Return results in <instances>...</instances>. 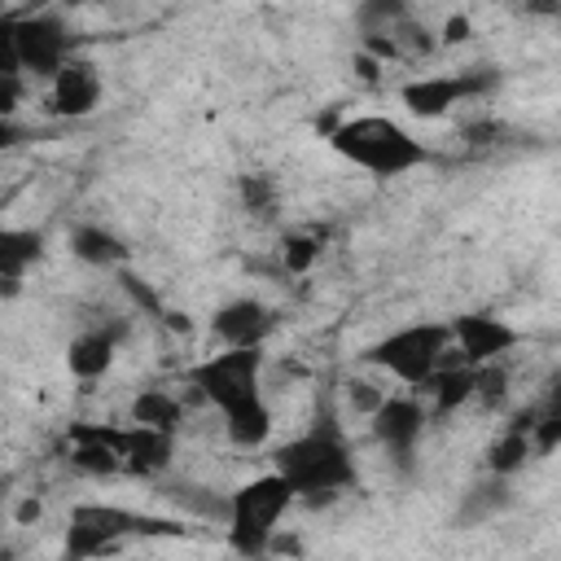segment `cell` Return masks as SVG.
I'll use <instances>...</instances> for the list:
<instances>
[{
    "label": "cell",
    "mask_w": 561,
    "mask_h": 561,
    "mask_svg": "<svg viewBox=\"0 0 561 561\" xmlns=\"http://www.w3.org/2000/svg\"><path fill=\"white\" fill-rule=\"evenodd\" d=\"M188 386L219 408L224 434L237 447H263L272 438V408L263 399V346H224L188 368Z\"/></svg>",
    "instance_id": "1"
},
{
    "label": "cell",
    "mask_w": 561,
    "mask_h": 561,
    "mask_svg": "<svg viewBox=\"0 0 561 561\" xmlns=\"http://www.w3.org/2000/svg\"><path fill=\"white\" fill-rule=\"evenodd\" d=\"M272 469H280L294 486L298 500H333L342 491L355 486L359 469H355V451L346 443V434L337 430V421H320L307 434L289 438L276 447Z\"/></svg>",
    "instance_id": "2"
},
{
    "label": "cell",
    "mask_w": 561,
    "mask_h": 561,
    "mask_svg": "<svg viewBox=\"0 0 561 561\" xmlns=\"http://www.w3.org/2000/svg\"><path fill=\"white\" fill-rule=\"evenodd\" d=\"M324 136L342 162H351L368 175H381V180L416 171L430 162V149L390 114H355V118L333 123Z\"/></svg>",
    "instance_id": "3"
},
{
    "label": "cell",
    "mask_w": 561,
    "mask_h": 561,
    "mask_svg": "<svg viewBox=\"0 0 561 561\" xmlns=\"http://www.w3.org/2000/svg\"><path fill=\"white\" fill-rule=\"evenodd\" d=\"M294 486L280 469L272 473H259L250 482H241L232 495H228V548L241 552V557H263L272 552L276 543V526L280 517L294 508Z\"/></svg>",
    "instance_id": "4"
},
{
    "label": "cell",
    "mask_w": 561,
    "mask_h": 561,
    "mask_svg": "<svg viewBox=\"0 0 561 561\" xmlns=\"http://www.w3.org/2000/svg\"><path fill=\"white\" fill-rule=\"evenodd\" d=\"M149 535L171 539V535H184V526L171 517H149L136 508H123V504L88 500V504L70 508L66 557H105V552H118L127 539H149Z\"/></svg>",
    "instance_id": "5"
},
{
    "label": "cell",
    "mask_w": 561,
    "mask_h": 561,
    "mask_svg": "<svg viewBox=\"0 0 561 561\" xmlns=\"http://www.w3.org/2000/svg\"><path fill=\"white\" fill-rule=\"evenodd\" d=\"M447 355H451V324L416 320V324H403V329H390L386 337H377L364 351V364L390 373L408 390H425L434 381V373L447 364Z\"/></svg>",
    "instance_id": "6"
},
{
    "label": "cell",
    "mask_w": 561,
    "mask_h": 561,
    "mask_svg": "<svg viewBox=\"0 0 561 561\" xmlns=\"http://www.w3.org/2000/svg\"><path fill=\"white\" fill-rule=\"evenodd\" d=\"M0 44L13 48L22 75H35V79H53L75 57L70 26L61 13H4Z\"/></svg>",
    "instance_id": "7"
},
{
    "label": "cell",
    "mask_w": 561,
    "mask_h": 561,
    "mask_svg": "<svg viewBox=\"0 0 561 561\" xmlns=\"http://www.w3.org/2000/svg\"><path fill=\"white\" fill-rule=\"evenodd\" d=\"M491 88H495V75L478 66V70H456V75H421V79H408L399 88V101L416 118H443L460 101H478Z\"/></svg>",
    "instance_id": "8"
},
{
    "label": "cell",
    "mask_w": 561,
    "mask_h": 561,
    "mask_svg": "<svg viewBox=\"0 0 561 561\" xmlns=\"http://www.w3.org/2000/svg\"><path fill=\"white\" fill-rule=\"evenodd\" d=\"M522 342V329H513L504 316L491 311H465L451 320V346L465 364H495Z\"/></svg>",
    "instance_id": "9"
},
{
    "label": "cell",
    "mask_w": 561,
    "mask_h": 561,
    "mask_svg": "<svg viewBox=\"0 0 561 561\" xmlns=\"http://www.w3.org/2000/svg\"><path fill=\"white\" fill-rule=\"evenodd\" d=\"M425 421H430V412H425V403L412 399V394H386V399L377 403V412L368 416L377 443H381L399 465L412 460V451H416V443H421V434H425Z\"/></svg>",
    "instance_id": "10"
},
{
    "label": "cell",
    "mask_w": 561,
    "mask_h": 561,
    "mask_svg": "<svg viewBox=\"0 0 561 561\" xmlns=\"http://www.w3.org/2000/svg\"><path fill=\"white\" fill-rule=\"evenodd\" d=\"M70 443V465L88 478H110V473H127L123 469V425H96V421H79L66 434Z\"/></svg>",
    "instance_id": "11"
},
{
    "label": "cell",
    "mask_w": 561,
    "mask_h": 561,
    "mask_svg": "<svg viewBox=\"0 0 561 561\" xmlns=\"http://www.w3.org/2000/svg\"><path fill=\"white\" fill-rule=\"evenodd\" d=\"M101 105V70L88 57H70L48 79V110L57 118H88Z\"/></svg>",
    "instance_id": "12"
},
{
    "label": "cell",
    "mask_w": 561,
    "mask_h": 561,
    "mask_svg": "<svg viewBox=\"0 0 561 561\" xmlns=\"http://www.w3.org/2000/svg\"><path fill=\"white\" fill-rule=\"evenodd\" d=\"M276 316L267 302L259 298H228L215 316H210V333L224 342V346H263L267 333H272Z\"/></svg>",
    "instance_id": "13"
},
{
    "label": "cell",
    "mask_w": 561,
    "mask_h": 561,
    "mask_svg": "<svg viewBox=\"0 0 561 561\" xmlns=\"http://www.w3.org/2000/svg\"><path fill=\"white\" fill-rule=\"evenodd\" d=\"M175 460V434L171 430H153V425H123V469L136 478H158L167 473Z\"/></svg>",
    "instance_id": "14"
},
{
    "label": "cell",
    "mask_w": 561,
    "mask_h": 561,
    "mask_svg": "<svg viewBox=\"0 0 561 561\" xmlns=\"http://www.w3.org/2000/svg\"><path fill=\"white\" fill-rule=\"evenodd\" d=\"M118 337H123L118 324H114V329H83V333H75L70 346H66V368H70V377H79V381L105 377V373L114 368Z\"/></svg>",
    "instance_id": "15"
},
{
    "label": "cell",
    "mask_w": 561,
    "mask_h": 561,
    "mask_svg": "<svg viewBox=\"0 0 561 561\" xmlns=\"http://www.w3.org/2000/svg\"><path fill=\"white\" fill-rule=\"evenodd\" d=\"M530 456H535V438H530V408H526V412H517V416L495 434V443L486 447V469H491L495 478H513Z\"/></svg>",
    "instance_id": "16"
},
{
    "label": "cell",
    "mask_w": 561,
    "mask_h": 561,
    "mask_svg": "<svg viewBox=\"0 0 561 561\" xmlns=\"http://www.w3.org/2000/svg\"><path fill=\"white\" fill-rule=\"evenodd\" d=\"M39 250H44V237L35 228H4L0 232V289H4V298H13L22 289V276L39 259Z\"/></svg>",
    "instance_id": "17"
},
{
    "label": "cell",
    "mask_w": 561,
    "mask_h": 561,
    "mask_svg": "<svg viewBox=\"0 0 561 561\" xmlns=\"http://www.w3.org/2000/svg\"><path fill=\"white\" fill-rule=\"evenodd\" d=\"M473 386H478V368L456 355V359H447V364L434 373V381L425 386V394L434 399V412L447 416V412H456L460 403L473 399Z\"/></svg>",
    "instance_id": "18"
},
{
    "label": "cell",
    "mask_w": 561,
    "mask_h": 561,
    "mask_svg": "<svg viewBox=\"0 0 561 561\" xmlns=\"http://www.w3.org/2000/svg\"><path fill=\"white\" fill-rule=\"evenodd\" d=\"M70 254L83 259L88 267H118L127 259V245L110 228H101V224H79L70 232Z\"/></svg>",
    "instance_id": "19"
},
{
    "label": "cell",
    "mask_w": 561,
    "mask_h": 561,
    "mask_svg": "<svg viewBox=\"0 0 561 561\" xmlns=\"http://www.w3.org/2000/svg\"><path fill=\"white\" fill-rule=\"evenodd\" d=\"M530 438H535V456H548L561 447V381H552L548 394L530 403Z\"/></svg>",
    "instance_id": "20"
},
{
    "label": "cell",
    "mask_w": 561,
    "mask_h": 561,
    "mask_svg": "<svg viewBox=\"0 0 561 561\" xmlns=\"http://www.w3.org/2000/svg\"><path fill=\"white\" fill-rule=\"evenodd\" d=\"M131 421H140V425H153V430H180V421H184V403L171 394V390H140L136 399H131Z\"/></svg>",
    "instance_id": "21"
},
{
    "label": "cell",
    "mask_w": 561,
    "mask_h": 561,
    "mask_svg": "<svg viewBox=\"0 0 561 561\" xmlns=\"http://www.w3.org/2000/svg\"><path fill=\"white\" fill-rule=\"evenodd\" d=\"M412 18L408 0H359L355 4V26L359 35H394Z\"/></svg>",
    "instance_id": "22"
},
{
    "label": "cell",
    "mask_w": 561,
    "mask_h": 561,
    "mask_svg": "<svg viewBox=\"0 0 561 561\" xmlns=\"http://www.w3.org/2000/svg\"><path fill=\"white\" fill-rule=\"evenodd\" d=\"M324 241V232L320 228H298V232H289L285 241H280V267L289 272V276H302V272H311L316 267V259H320V245Z\"/></svg>",
    "instance_id": "23"
},
{
    "label": "cell",
    "mask_w": 561,
    "mask_h": 561,
    "mask_svg": "<svg viewBox=\"0 0 561 561\" xmlns=\"http://www.w3.org/2000/svg\"><path fill=\"white\" fill-rule=\"evenodd\" d=\"M237 193H241V206H245L250 215H259V219H267V215L276 210V184H272V175L250 171V175L237 180Z\"/></svg>",
    "instance_id": "24"
},
{
    "label": "cell",
    "mask_w": 561,
    "mask_h": 561,
    "mask_svg": "<svg viewBox=\"0 0 561 561\" xmlns=\"http://www.w3.org/2000/svg\"><path fill=\"white\" fill-rule=\"evenodd\" d=\"M504 394H508V373H504V364H500V359H495V364H478L473 399H482L486 408H500V403H504Z\"/></svg>",
    "instance_id": "25"
},
{
    "label": "cell",
    "mask_w": 561,
    "mask_h": 561,
    "mask_svg": "<svg viewBox=\"0 0 561 561\" xmlns=\"http://www.w3.org/2000/svg\"><path fill=\"white\" fill-rule=\"evenodd\" d=\"M346 399H351L364 416H373V412H377V403L386 399V390H373L368 381H346Z\"/></svg>",
    "instance_id": "26"
},
{
    "label": "cell",
    "mask_w": 561,
    "mask_h": 561,
    "mask_svg": "<svg viewBox=\"0 0 561 561\" xmlns=\"http://www.w3.org/2000/svg\"><path fill=\"white\" fill-rule=\"evenodd\" d=\"M469 31H473V22H469L465 13H451V18L443 22V31H438V48H451V44H465V39H469Z\"/></svg>",
    "instance_id": "27"
},
{
    "label": "cell",
    "mask_w": 561,
    "mask_h": 561,
    "mask_svg": "<svg viewBox=\"0 0 561 561\" xmlns=\"http://www.w3.org/2000/svg\"><path fill=\"white\" fill-rule=\"evenodd\" d=\"M522 18H539V22H552L561 18V0H508Z\"/></svg>",
    "instance_id": "28"
},
{
    "label": "cell",
    "mask_w": 561,
    "mask_h": 561,
    "mask_svg": "<svg viewBox=\"0 0 561 561\" xmlns=\"http://www.w3.org/2000/svg\"><path fill=\"white\" fill-rule=\"evenodd\" d=\"M500 136H504V127H500V123H491V118H482V123H469V127H465V140H469V145H495Z\"/></svg>",
    "instance_id": "29"
},
{
    "label": "cell",
    "mask_w": 561,
    "mask_h": 561,
    "mask_svg": "<svg viewBox=\"0 0 561 561\" xmlns=\"http://www.w3.org/2000/svg\"><path fill=\"white\" fill-rule=\"evenodd\" d=\"M18 522H22V526L39 522V500H22V504H18Z\"/></svg>",
    "instance_id": "30"
},
{
    "label": "cell",
    "mask_w": 561,
    "mask_h": 561,
    "mask_svg": "<svg viewBox=\"0 0 561 561\" xmlns=\"http://www.w3.org/2000/svg\"><path fill=\"white\" fill-rule=\"evenodd\" d=\"M70 4H105V0H70Z\"/></svg>",
    "instance_id": "31"
},
{
    "label": "cell",
    "mask_w": 561,
    "mask_h": 561,
    "mask_svg": "<svg viewBox=\"0 0 561 561\" xmlns=\"http://www.w3.org/2000/svg\"><path fill=\"white\" fill-rule=\"evenodd\" d=\"M486 4H508V0H486Z\"/></svg>",
    "instance_id": "32"
}]
</instances>
